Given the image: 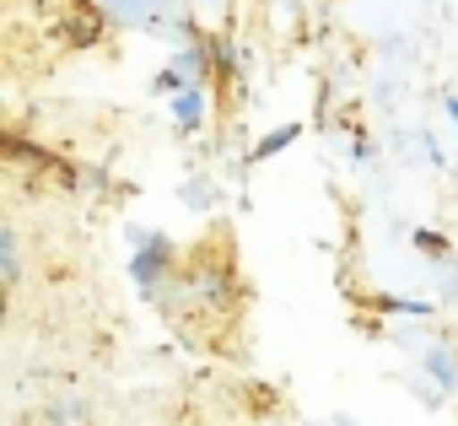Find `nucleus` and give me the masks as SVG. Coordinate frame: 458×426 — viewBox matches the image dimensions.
Here are the masks:
<instances>
[{
	"label": "nucleus",
	"instance_id": "f257e3e1",
	"mask_svg": "<svg viewBox=\"0 0 458 426\" xmlns=\"http://www.w3.org/2000/svg\"><path fill=\"white\" fill-rule=\"evenodd\" d=\"M199 114H205V92H199V87H189V92L173 98V119H178L183 130H199Z\"/></svg>",
	"mask_w": 458,
	"mask_h": 426
},
{
	"label": "nucleus",
	"instance_id": "f03ea898",
	"mask_svg": "<svg viewBox=\"0 0 458 426\" xmlns=\"http://www.w3.org/2000/svg\"><path fill=\"white\" fill-rule=\"evenodd\" d=\"M162 254H167V243H162V238H151V243H146V254L135 260V276H140V286H151V276H157Z\"/></svg>",
	"mask_w": 458,
	"mask_h": 426
},
{
	"label": "nucleus",
	"instance_id": "7ed1b4c3",
	"mask_svg": "<svg viewBox=\"0 0 458 426\" xmlns=\"http://www.w3.org/2000/svg\"><path fill=\"white\" fill-rule=\"evenodd\" d=\"M297 135H302V124H281L270 141H259V146H254V162H259V157H276V151H281V146H292Z\"/></svg>",
	"mask_w": 458,
	"mask_h": 426
},
{
	"label": "nucleus",
	"instance_id": "20e7f679",
	"mask_svg": "<svg viewBox=\"0 0 458 426\" xmlns=\"http://www.w3.org/2000/svg\"><path fill=\"white\" fill-rule=\"evenodd\" d=\"M415 243H420V249H431V254H447V243H442L437 233H415Z\"/></svg>",
	"mask_w": 458,
	"mask_h": 426
},
{
	"label": "nucleus",
	"instance_id": "39448f33",
	"mask_svg": "<svg viewBox=\"0 0 458 426\" xmlns=\"http://www.w3.org/2000/svg\"><path fill=\"white\" fill-rule=\"evenodd\" d=\"M431 372H437L442 383H453V362H447V356H431Z\"/></svg>",
	"mask_w": 458,
	"mask_h": 426
},
{
	"label": "nucleus",
	"instance_id": "423d86ee",
	"mask_svg": "<svg viewBox=\"0 0 458 426\" xmlns=\"http://www.w3.org/2000/svg\"><path fill=\"white\" fill-rule=\"evenodd\" d=\"M447 114H453V124H458V98H447Z\"/></svg>",
	"mask_w": 458,
	"mask_h": 426
}]
</instances>
